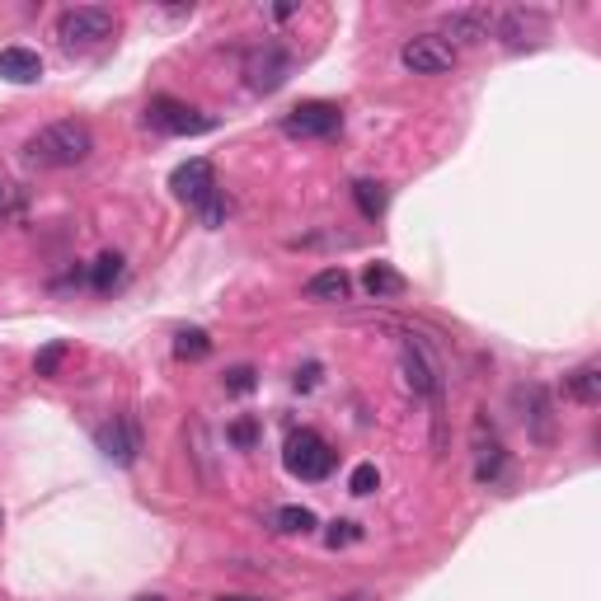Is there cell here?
I'll list each match as a JSON object with an SVG mask.
<instances>
[{"label": "cell", "instance_id": "484cf974", "mask_svg": "<svg viewBox=\"0 0 601 601\" xmlns=\"http://www.w3.org/2000/svg\"><path fill=\"white\" fill-rule=\"evenodd\" d=\"M231 442L240 451H249L254 442H259V423H254V418H235V423H231Z\"/></svg>", "mask_w": 601, "mask_h": 601}, {"label": "cell", "instance_id": "30bf717a", "mask_svg": "<svg viewBox=\"0 0 601 601\" xmlns=\"http://www.w3.org/2000/svg\"><path fill=\"white\" fill-rule=\"evenodd\" d=\"M475 479L479 484H498L503 479V470H508V451H503V442H498V432L484 423V418H475Z\"/></svg>", "mask_w": 601, "mask_h": 601}, {"label": "cell", "instance_id": "ac0fdd59", "mask_svg": "<svg viewBox=\"0 0 601 601\" xmlns=\"http://www.w3.org/2000/svg\"><path fill=\"white\" fill-rule=\"evenodd\" d=\"M353 202H357V212L367 216V221H376V216H386V184H376V179H357L353 184Z\"/></svg>", "mask_w": 601, "mask_h": 601}, {"label": "cell", "instance_id": "cb8c5ba5", "mask_svg": "<svg viewBox=\"0 0 601 601\" xmlns=\"http://www.w3.org/2000/svg\"><path fill=\"white\" fill-rule=\"evenodd\" d=\"M62 362H66V343H47L33 367H38V376H57V371H62Z\"/></svg>", "mask_w": 601, "mask_h": 601}, {"label": "cell", "instance_id": "d4e9b609", "mask_svg": "<svg viewBox=\"0 0 601 601\" xmlns=\"http://www.w3.org/2000/svg\"><path fill=\"white\" fill-rule=\"evenodd\" d=\"M357 536H362V526H357V522H334L329 531H324V545H329V550H339V545H353Z\"/></svg>", "mask_w": 601, "mask_h": 601}, {"label": "cell", "instance_id": "83f0119b", "mask_svg": "<svg viewBox=\"0 0 601 601\" xmlns=\"http://www.w3.org/2000/svg\"><path fill=\"white\" fill-rule=\"evenodd\" d=\"M254 390V367H231L226 371V395H249Z\"/></svg>", "mask_w": 601, "mask_h": 601}, {"label": "cell", "instance_id": "2e32d148", "mask_svg": "<svg viewBox=\"0 0 601 601\" xmlns=\"http://www.w3.org/2000/svg\"><path fill=\"white\" fill-rule=\"evenodd\" d=\"M348 292H353V278H348L343 268H324V273H315V278L306 282L310 301H348Z\"/></svg>", "mask_w": 601, "mask_h": 601}, {"label": "cell", "instance_id": "4316f807", "mask_svg": "<svg viewBox=\"0 0 601 601\" xmlns=\"http://www.w3.org/2000/svg\"><path fill=\"white\" fill-rule=\"evenodd\" d=\"M198 212H202V226H221L231 207H226V198H221V193H212V198H202V202H198Z\"/></svg>", "mask_w": 601, "mask_h": 601}, {"label": "cell", "instance_id": "d6a6232c", "mask_svg": "<svg viewBox=\"0 0 601 601\" xmlns=\"http://www.w3.org/2000/svg\"><path fill=\"white\" fill-rule=\"evenodd\" d=\"M216 601H259V597H216Z\"/></svg>", "mask_w": 601, "mask_h": 601}, {"label": "cell", "instance_id": "52a82bcc", "mask_svg": "<svg viewBox=\"0 0 601 601\" xmlns=\"http://www.w3.org/2000/svg\"><path fill=\"white\" fill-rule=\"evenodd\" d=\"M400 367H404V386L414 390V395H428V400L442 395V371H437L432 353L414 339V334L400 343Z\"/></svg>", "mask_w": 601, "mask_h": 601}, {"label": "cell", "instance_id": "5bb4252c", "mask_svg": "<svg viewBox=\"0 0 601 601\" xmlns=\"http://www.w3.org/2000/svg\"><path fill=\"white\" fill-rule=\"evenodd\" d=\"M494 29H498V38H508L512 47H522V43H536L540 33H545V19H540L536 10H508L503 19H494Z\"/></svg>", "mask_w": 601, "mask_h": 601}, {"label": "cell", "instance_id": "f1b7e54d", "mask_svg": "<svg viewBox=\"0 0 601 601\" xmlns=\"http://www.w3.org/2000/svg\"><path fill=\"white\" fill-rule=\"evenodd\" d=\"M315 386H320V367L310 362V367L296 371V390H315Z\"/></svg>", "mask_w": 601, "mask_h": 601}, {"label": "cell", "instance_id": "9a60e30c", "mask_svg": "<svg viewBox=\"0 0 601 601\" xmlns=\"http://www.w3.org/2000/svg\"><path fill=\"white\" fill-rule=\"evenodd\" d=\"M0 76L10 80V85H33V80L43 76V57L29 52V47H5L0 52Z\"/></svg>", "mask_w": 601, "mask_h": 601}, {"label": "cell", "instance_id": "8992f818", "mask_svg": "<svg viewBox=\"0 0 601 601\" xmlns=\"http://www.w3.org/2000/svg\"><path fill=\"white\" fill-rule=\"evenodd\" d=\"M339 127H343L339 104H324V99L296 104L292 113L282 118V132H287V137H301V141H310V137H334Z\"/></svg>", "mask_w": 601, "mask_h": 601}, {"label": "cell", "instance_id": "ffe728a7", "mask_svg": "<svg viewBox=\"0 0 601 601\" xmlns=\"http://www.w3.org/2000/svg\"><path fill=\"white\" fill-rule=\"evenodd\" d=\"M123 282V254H99L90 268V287L94 292H113Z\"/></svg>", "mask_w": 601, "mask_h": 601}, {"label": "cell", "instance_id": "7a4b0ae2", "mask_svg": "<svg viewBox=\"0 0 601 601\" xmlns=\"http://www.w3.org/2000/svg\"><path fill=\"white\" fill-rule=\"evenodd\" d=\"M282 465L292 470L296 479H324L329 470H334V447L324 442L315 428H296L292 437H287V447H282Z\"/></svg>", "mask_w": 601, "mask_h": 601}, {"label": "cell", "instance_id": "9c48e42d", "mask_svg": "<svg viewBox=\"0 0 601 601\" xmlns=\"http://www.w3.org/2000/svg\"><path fill=\"white\" fill-rule=\"evenodd\" d=\"M517 404H522V423L531 432V442L536 447H555V404H550V390L522 386L517 390Z\"/></svg>", "mask_w": 601, "mask_h": 601}, {"label": "cell", "instance_id": "277c9868", "mask_svg": "<svg viewBox=\"0 0 601 601\" xmlns=\"http://www.w3.org/2000/svg\"><path fill=\"white\" fill-rule=\"evenodd\" d=\"M146 123H151L155 132H165V137H202V132L216 127L207 113H198V108L184 104V99H170V94H160V99L146 104Z\"/></svg>", "mask_w": 601, "mask_h": 601}, {"label": "cell", "instance_id": "6da1fadb", "mask_svg": "<svg viewBox=\"0 0 601 601\" xmlns=\"http://www.w3.org/2000/svg\"><path fill=\"white\" fill-rule=\"evenodd\" d=\"M90 151H94V132L85 123H76V118L43 127L29 141V160L33 165H47V170H71L80 160H90Z\"/></svg>", "mask_w": 601, "mask_h": 601}, {"label": "cell", "instance_id": "836d02e7", "mask_svg": "<svg viewBox=\"0 0 601 601\" xmlns=\"http://www.w3.org/2000/svg\"><path fill=\"white\" fill-rule=\"evenodd\" d=\"M0 526H5V512H0Z\"/></svg>", "mask_w": 601, "mask_h": 601}, {"label": "cell", "instance_id": "3957f363", "mask_svg": "<svg viewBox=\"0 0 601 601\" xmlns=\"http://www.w3.org/2000/svg\"><path fill=\"white\" fill-rule=\"evenodd\" d=\"M113 33H118V15L104 10V5H76V10H66L57 19V38L66 47H94L104 38H113Z\"/></svg>", "mask_w": 601, "mask_h": 601}, {"label": "cell", "instance_id": "4fadbf2b", "mask_svg": "<svg viewBox=\"0 0 601 601\" xmlns=\"http://www.w3.org/2000/svg\"><path fill=\"white\" fill-rule=\"evenodd\" d=\"M489 33H494V15L489 10H451L447 15V38H456V43H484Z\"/></svg>", "mask_w": 601, "mask_h": 601}, {"label": "cell", "instance_id": "8fae6325", "mask_svg": "<svg viewBox=\"0 0 601 601\" xmlns=\"http://www.w3.org/2000/svg\"><path fill=\"white\" fill-rule=\"evenodd\" d=\"M170 188H174V198L193 202V207H198L202 198H212V193H216L212 160H188V165H179V170L170 174Z\"/></svg>", "mask_w": 601, "mask_h": 601}, {"label": "cell", "instance_id": "4dcf8cb0", "mask_svg": "<svg viewBox=\"0 0 601 601\" xmlns=\"http://www.w3.org/2000/svg\"><path fill=\"white\" fill-rule=\"evenodd\" d=\"M5 202H10V188H5V179H0V212H5Z\"/></svg>", "mask_w": 601, "mask_h": 601}, {"label": "cell", "instance_id": "ba28073f", "mask_svg": "<svg viewBox=\"0 0 601 601\" xmlns=\"http://www.w3.org/2000/svg\"><path fill=\"white\" fill-rule=\"evenodd\" d=\"M245 76H249V90H259V94H273L287 85V76H292V57L282 52V47H254L245 57Z\"/></svg>", "mask_w": 601, "mask_h": 601}, {"label": "cell", "instance_id": "e0dca14e", "mask_svg": "<svg viewBox=\"0 0 601 601\" xmlns=\"http://www.w3.org/2000/svg\"><path fill=\"white\" fill-rule=\"evenodd\" d=\"M362 287H367L371 301H395V296L404 292V278L390 268V263H371L367 278H362Z\"/></svg>", "mask_w": 601, "mask_h": 601}, {"label": "cell", "instance_id": "1f68e13d", "mask_svg": "<svg viewBox=\"0 0 601 601\" xmlns=\"http://www.w3.org/2000/svg\"><path fill=\"white\" fill-rule=\"evenodd\" d=\"M137 601H170V597H160V592H146V597H137Z\"/></svg>", "mask_w": 601, "mask_h": 601}, {"label": "cell", "instance_id": "7c38bea8", "mask_svg": "<svg viewBox=\"0 0 601 601\" xmlns=\"http://www.w3.org/2000/svg\"><path fill=\"white\" fill-rule=\"evenodd\" d=\"M99 451H104L113 465H132V461H137V451H141L137 428H132L127 418H113V423H104V428H99Z\"/></svg>", "mask_w": 601, "mask_h": 601}, {"label": "cell", "instance_id": "d6986e66", "mask_svg": "<svg viewBox=\"0 0 601 601\" xmlns=\"http://www.w3.org/2000/svg\"><path fill=\"white\" fill-rule=\"evenodd\" d=\"M569 395L578 404H587V409L601 404V367H597V362H587V367L573 371V376H569Z\"/></svg>", "mask_w": 601, "mask_h": 601}, {"label": "cell", "instance_id": "f546056e", "mask_svg": "<svg viewBox=\"0 0 601 601\" xmlns=\"http://www.w3.org/2000/svg\"><path fill=\"white\" fill-rule=\"evenodd\" d=\"M334 601H376L371 592H348V597H334Z\"/></svg>", "mask_w": 601, "mask_h": 601}, {"label": "cell", "instance_id": "5b68a950", "mask_svg": "<svg viewBox=\"0 0 601 601\" xmlns=\"http://www.w3.org/2000/svg\"><path fill=\"white\" fill-rule=\"evenodd\" d=\"M400 62L414 71V76H447L451 66H456V47L442 43L437 33H418L409 43L400 47Z\"/></svg>", "mask_w": 601, "mask_h": 601}, {"label": "cell", "instance_id": "603a6c76", "mask_svg": "<svg viewBox=\"0 0 601 601\" xmlns=\"http://www.w3.org/2000/svg\"><path fill=\"white\" fill-rule=\"evenodd\" d=\"M376 484H381V470H376V465L371 461H362L353 470V479H348V489H353L357 498H367V494H376Z\"/></svg>", "mask_w": 601, "mask_h": 601}, {"label": "cell", "instance_id": "44dd1931", "mask_svg": "<svg viewBox=\"0 0 601 601\" xmlns=\"http://www.w3.org/2000/svg\"><path fill=\"white\" fill-rule=\"evenodd\" d=\"M207 353H212V339H207L202 329H184V334L174 339V357H179V362H202Z\"/></svg>", "mask_w": 601, "mask_h": 601}, {"label": "cell", "instance_id": "7402d4cb", "mask_svg": "<svg viewBox=\"0 0 601 601\" xmlns=\"http://www.w3.org/2000/svg\"><path fill=\"white\" fill-rule=\"evenodd\" d=\"M278 531H287V536H306V531H315V512L310 508H278Z\"/></svg>", "mask_w": 601, "mask_h": 601}]
</instances>
